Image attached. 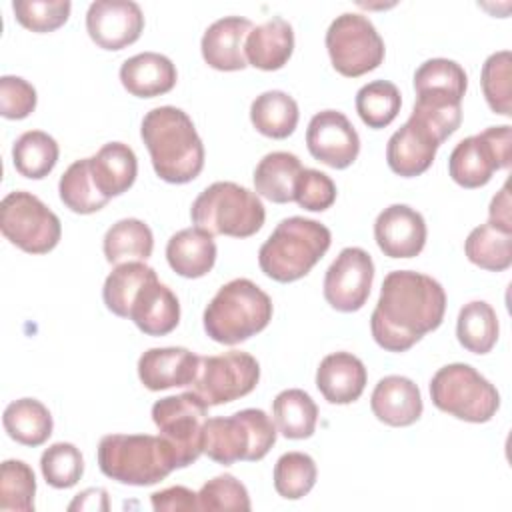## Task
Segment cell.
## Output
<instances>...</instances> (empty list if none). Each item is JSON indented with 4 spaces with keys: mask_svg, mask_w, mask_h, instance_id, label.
<instances>
[{
    "mask_svg": "<svg viewBox=\"0 0 512 512\" xmlns=\"http://www.w3.org/2000/svg\"><path fill=\"white\" fill-rule=\"evenodd\" d=\"M446 312V292L438 280L414 270L388 272L370 316L374 342L388 352H406L434 332Z\"/></svg>",
    "mask_w": 512,
    "mask_h": 512,
    "instance_id": "1",
    "label": "cell"
},
{
    "mask_svg": "<svg viewBox=\"0 0 512 512\" xmlns=\"http://www.w3.org/2000/svg\"><path fill=\"white\" fill-rule=\"evenodd\" d=\"M154 172L170 184H186L204 168V144L192 118L176 106H158L146 112L140 124Z\"/></svg>",
    "mask_w": 512,
    "mask_h": 512,
    "instance_id": "2",
    "label": "cell"
},
{
    "mask_svg": "<svg viewBox=\"0 0 512 512\" xmlns=\"http://www.w3.org/2000/svg\"><path fill=\"white\" fill-rule=\"evenodd\" d=\"M330 230L318 220L290 216L278 222L258 250L260 270L276 282H296L304 278L328 252Z\"/></svg>",
    "mask_w": 512,
    "mask_h": 512,
    "instance_id": "3",
    "label": "cell"
},
{
    "mask_svg": "<svg viewBox=\"0 0 512 512\" xmlns=\"http://www.w3.org/2000/svg\"><path fill=\"white\" fill-rule=\"evenodd\" d=\"M270 296L248 278L226 282L204 310V332L218 344L234 346L258 332L272 320Z\"/></svg>",
    "mask_w": 512,
    "mask_h": 512,
    "instance_id": "4",
    "label": "cell"
},
{
    "mask_svg": "<svg viewBox=\"0 0 512 512\" xmlns=\"http://www.w3.org/2000/svg\"><path fill=\"white\" fill-rule=\"evenodd\" d=\"M98 468L128 486H152L178 468L174 450L158 434H106L98 444Z\"/></svg>",
    "mask_w": 512,
    "mask_h": 512,
    "instance_id": "5",
    "label": "cell"
},
{
    "mask_svg": "<svg viewBox=\"0 0 512 512\" xmlns=\"http://www.w3.org/2000/svg\"><path fill=\"white\" fill-rule=\"evenodd\" d=\"M276 424L260 408H244L232 416L206 418L202 428V454L230 466L234 462L262 460L276 444Z\"/></svg>",
    "mask_w": 512,
    "mask_h": 512,
    "instance_id": "6",
    "label": "cell"
},
{
    "mask_svg": "<svg viewBox=\"0 0 512 512\" xmlns=\"http://www.w3.org/2000/svg\"><path fill=\"white\" fill-rule=\"evenodd\" d=\"M190 218L194 226L212 236L248 238L264 226L266 210L256 192L236 182L220 180L196 196Z\"/></svg>",
    "mask_w": 512,
    "mask_h": 512,
    "instance_id": "7",
    "label": "cell"
},
{
    "mask_svg": "<svg viewBox=\"0 0 512 512\" xmlns=\"http://www.w3.org/2000/svg\"><path fill=\"white\" fill-rule=\"evenodd\" d=\"M432 404L464 422L484 424L500 408L496 386L464 362L442 366L430 380Z\"/></svg>",
    "mask_w": 512,
    "mask_h": 512,
    "instance_id": "8",
    "label": "cell"
},
{
    "mask_svg": "<svg viewBox=\"0 0 512 512\" xmlns=\"http://www.w3.org/2000/svg\"><path fill=\"white\" fill-rule=\"evenodd\" d=\"M326 50L334 70L346 78H358L376 70L384 60V40L368 16L344 12L326 30Z\"/></svg>",
    "mask_w": 512,
    "mask_h": 512,
    "instance_id": "9",
    "label": "cell"
},
{
    "mask_svg": "<svg viewBox=\"0 0 512 512\" xmlns=\"http://www.w3.org/2000/svg\"><path fill=\"white\" fill-rule=\"evenodd\" d=\"M0 230L28 254L54 250L62 236L60 218L32 192L14 190L0 202Z\"/></svg>",
    "mask_w": 512,
    "mask_h": 512,
    "instance_id": "10",
    "label": "cell"
},
{
    "mask_svg": "<svg viewBox=\"0 0 512 512\" xmlns=\"http://www.w3.org/2000/svg\"><path fill=\"white\" fill-rule=\"evenodd\" d=\"M512 160V130L508 124L490 126L460 140L448 158V174L462 188L486 186L496 170Z\"/></svg>",
    "mask_w": 512,
    "mask_h": 512,
    "instance_id": "11",
    "label": "cell"
},
{
    "mask_svg": "<svg viewBox=\"0 0 512 512\" xmlns=\"http://www.w3.org/2000/svg\"><path fill=\"white\" fill-rule=\"evenodd\" d=\"M208 404L190 392L166 396L154 402L152 420L160 436L170 444L178 468H186L202 454V428L208 418Z\"/></svg>",
    "mask_w": 512,
    "mask_h": 512,
    "instance_id": "12",
    "label": "cell"
},
{
    "mask_svg": "<svg viewBox=\"0 0 512 512\" xmlns=\"http://www.w3.org/2000/svg\"><path fill=\"white\" fill-rule=\"evenodd\" d=\"M258 380V360L248 352L230 350L216 356H200L198 374L190 388L208 406H220L250 394Z\"/></svg>",
    "mask_w": 512,
    "mask_h": 512,
    "instance_id": "13",
    "label": "cell"
},
{
    "mask_svg": "<svg viewBox=\"0 0 512 512\" xmlns=\"http://www.w3.org/2000/svg\"><path fill=\"white\" fill-rule=\"evenodd\" d=\"M448 134L428 116L412 110L410 118L390 136L386 144V162L402 178L424 174Z\"/></svg>",
    "mask_w": 512,
    "mask_h": 512,
    "instance_id": "14",
    "label": "cell"
},
{
    "mask_svg": "<svg viewBox=\"0 0 512 512\" xmlns=\"http://www.w3.org/2000/svg\"><path fill=\"white\" fill-rule=\"evenodd\" d=\"M374 282L372 256L358 246L340 250L324 274V298L338 312L360 310Z\"/></svg>",
    "mask_w": 512,
    "mask_h": 512,
    "instance_id": "15",
    "label": "cell"
},
{
    "mask_svg": "<svg viewBox=\"0 0 512 512\" xmlns=\"http://www.w3.org/2000/svg\"><path fill=\"white\" fill-rule=\"evenodd\" d=\"M306 146L314 160L344 170L358 158L360 136L340 110H320L308 122Z\"/></svg>",
    "mask_w": 512,
    "mask_h": 512,
    "instance_id": "16",
    "label": "cell"
},
{
    "mask_svg": "<svg viewBox=\"0 0 512 512\" xmlns=\"http://www.w3.org/2000/svg\"><path fill=\"white\" fill-rule=\"evenodd\" d=\"M86 30L96 46L122 50L140 38L144 14L132 0H96L88 6Z\"/></svg>",
    "mask_w": 512,
    "mask_h": 512,
    "instance_id": "17",
    "label": "cell"
},
{
    "mask_svg": "<svg viewBox=\"0 0 512 512\" xmlns=\"http://www.w3.org/2000/svg\"><path fill=\"white\" fill-rule=\"evenodd\" d=\"M468 88L464 68L448 58H430L414 72L418 106L442 112H462V98Z\"/></svg>",
    "mask_w": 512,
    "mask_h": 512,
    "instance_id": "18",
    "label": "cell"
},
{
    "mask_svg": "<svg viewBox=\"0 0 512 512\" xmlns=\"http://www.w3.org/2000/svg\"><path fill=\"white\" fill-rule=\"evenodd\" d=\"M426 220L408 204L384 208L374 222V240L388 258H414L426 244Z\"/></svg>",
    "mask_w": 512,
    "mask_h": 512,
    "instance_id": "19",
    "label": "cell"
},
{
    "mask_svg": "<svg viewBox=\"0 0 512 512\" xmlns=\"http://www.w3.org/2000/svg\"><path fill=\"white\" fill-rule=\"evenodd\" d=\"M200 356L182 346L150 348L138 358V378L152 392L190 386L198 374Z\"/></svg>",
    "mask_w": 512,
    "mask_h": 512,
    "instance_id": "20",
    "label": "cell"
},
{
    "mask_svg": "<svg viewBox=\"0 0 512 512\" xmlns=\"http://www.w3.org/2000/svg\"><path fill=\"white\" fill-rule=\"evenodd\" d=\"M250 30L252 22L242 16H224L212 22L200 40L204 62L220 72L244 70L248 66L244 42Z\"/></svg>",
    "mask_w": 512,
    "mask_h": 512,
    "instance_id": "21",
    "label": "cell"
},
{
    "mask_svg": "<svg viewBox=\"0 0 512 512\" xmlns=\"http://www.w3.org/2000/svg\"><path fill=\"white\" fill-rule=\"evenodd\" d=\"M370 408L380 422L402 428L420 420L424 404L420 388L410 378L390 374L380 378L374 386Z\"/></svg>",
    "mask_w": 512,
    "mask_h": 512,
    "instance_id": "22",
    "label": "cell"
},
{
    "mask_svg": "<svg viewBox=\"0 0 512 512\" xmlns=\"http://www.w3.org/2000/svg\"><path fill=\"white\" fill-rule=\"evenodd\" d=\"M368 382L364 362L350 352H332L324 356L316 370V388L330 404L356 402Z\"/></svg>",
    "mask_w": 512,
    "mask_h": 512,
    "instance_id": "23",
    "label": "cell"
},
{
    "mask_svg": "<svg viewBox=\"0 0 512 512\" xmlns=\"http://www.w3.org/2000/svg\"><path fill=\"white\" fill-rule=\"evenodd\" d=\"M128 318L148 336H166L180 322V302L176 294L154 276L138 290Z\"/></svg>",
    "mask_w": 512,
    "mask_h": 512,
    "instance_id": "24",
    "label": "cell"
},
{
    "mask_svg": "<svg viewBox=\"0 0 512 512\" xmlns=\"http://www.w3.org/2000/svg\"><path fill=\"white\" fill-rule=\"evenodd\" d=\"M178 80L174 62L158 52H140L120 66L122 86L136 98H156L168 94Z\"/></svg>",
    "mask_w": 512,
    "mask_h": 512,
    "instance_id": "25",
    "label": "cell"
},
{
    "mask_svg": "<svg viewBox=\"0 0 512 512\" xmlns=\"http://www.w3.org/2000/svg\"><path fill=\"white\" fill-rule=\"evenodd\" d=\"M294 52V30L290 22L274 16L252 30L244 42L246 62L258 70H280Z\"/></svg>",
    "mask_w": 512,
    "mask_h": 512,
    "instance_id": "26",
    "label": "cell"
},
{
    "mask_svg": "<svg viewBox=\"0 0 512 512\" xmlns=\"http://www.w3.org/2000/svg\"><path fill=\"white\" fill-rule=\"evenodd\" d=\"M166 260L182 278H202L216 264L214 236L198 226L182 228L166 244Z\"/></svg>",
    "mask_w": 512,
    "mask_h": 512,
    "instance_id": "27",
    "label": "cell"
},
{
    "mask_svg": "<svg viewBox=\"0 0 512 512\" xmlns=\"http://www.w3.org/2000/svg\"><path fill=\"white\" fill-rule=\"evenodd\" d=\"M90 170L98 190L106 198H114L132 188L138 174V158L128 144L108 142L90 156Z\"/></svg>",
    "mask_w": 512,
    "mask_h": 512,
    "instance_id": "28",
    "label": "cell"
},
{
    "mask_svg": "<svg viewBox=\"0 0 512 512\" xmlns=\"http://www.w3.org/2000/svg\"><path fill=\"white\" fill-rule=\"evenodd\" d=\"M300 170L302 162L296 154L284 150L270 152L254 168V190L274 204L292 202Z\"/></svg>",
    "mask_w": 512,
    "mask_h": 512,
    "instance_id": "29",
    "label": "cell"
},
{
    "mask_svg": "<svg viewBox=\"0 0 512 512\" xmlns=\"http://www.w3.org/2000/svg\"><path fill=\"white\" fill-rule=\"evenodd\" d=\"M2 424L6 434L22 446H42L54 430L50 410L36 398H18L4 410Z\"/></svg>",
    "mask_w": 512,
    "mask_h": 512,
    "instance_id": "30",
    "label": "cell"
},
{
    "mask_svg": "<svg viewBox=\"0 0 512 512\" xmlns=\"http://www.w3.org/2000/svg\"><path fill=\"white\" fill-rule=\"evenodd\" d=\"M300 110L296 100L284 90H266L250 104L252 126L268 138L284 140L298 126Z\"/></svg>",
    "mask_w": 512,
    "mask_h": 512,
    "instance_id": "31",
    "label": "cell"
},
{
    "mask_svg": "<svg viewBox=\"0 0 512 512\" xmlns=\"http://www.w3.org/2000/svg\"><path fill=\"white\" fill-rule=\"evenodd\" d=\"M102 250L110 264L146 262L154 250V234L146 222L138 218H122L106 230Z\"/></svg>",
    "mask_w": 512,
    "mask_h": 512,
    "instance_id": "32",
    "label": "cell"
},
{
    "mask_svg": "<svg viewBox=\"0 0 512 512\" xmlns=\"http://www.w3.org/2000/svg\"><path fill=\"white\" fill-rule=\"evenodd\" d=\"M466 258L488 272H504L512 264V230L484 222L464 242Z\"/></svg>",
    "mask_w": 512,
    "mask_h": 512,
    "instance_id": "33",
    "label": "cell"
},
{
    "mask_svg": "<svg viewBox=\"0 0 512 512\" xmlns=\"http://www.w3.org/2000/svg\"><path fill=\"white\" fill-rule=\"evenodd\" d=\"M276 430L288 440L310 438L318 422V406L312 396L300 388L282 390L272 402Z\"/></svg>",
    "mask_w": 512,
    "mask_h": 512,
    "instance_id": "34",
    "label": "cell"
},
{
    "mask_svg": "<svg viewBox=\"0 0 512 512\" xmlns=\"http://www.w3.org/2000/svg\"><path fill=\"white\" fill-rule=\"evenodd\" d=\"M498 316L496 310L484 300L464 304L456 320V336L460 346L472 354H488L498 342Z\"/></svg>",
    "mask_w": 512,
    "mask_h": 512,
    "instance_id": "35",
    "label": "cell"
},
{
    "mask_svg": "<svg viewBox=\"0 0 512 512\" xmlns=\"http://www.w3.org/2000/svg\"><path fill=\"white\" fill-rule=\"evenodd\" d=\"M58 156V142L44 130H28L20 134L12 146L16 172L30 180L46 178L54 170Z\"/></svg>",
    "mask_w": 512,
    "mask_h": 512,
    "instance_id": "36",
    "label": "cell"
},
{
    "mask_svg": "<svg viewBox=\"0 0 512 512\" xmlns=\"http://www.w3.org/2000/svg\"><path fill=\"white\" fill-rule=\"evenodd\" d=\"M154 276L156 270L140 260L116 264V268L106 276L102 288L106 308L120 318H128L138 290Z\"/></svg>",
    "mask_w": 512,
    "mask_h": 512,
    "instance_id": "37",
    "label": "cell"
},
{
    "mask_svg": "<svg viewBox=\"0 0 512 512\" xmlns=\"http://www.w3.org/2000/svg\"><path fill=\"white\" fill-rule=\"evenodd\" d=\"M58 194L64 206L76 214H94L102 210L110 200L98 190L92 178L90 158L74 160L64 170L58 182Z\"/></svg>",
    "mask_w": 512,
    "mask_h": 512,
    "instance_id": "38",
    "label": "cell"
},
{
    "mask_svg": "<svg viewBox=\"0 0 512 512\" xmlns=\"http://www.w3.org/2000/svg\"><path fill=\"white\" fill-rule=\"evenodd\" d=\"M400 106V90L388 80H372L356 92V112L360 120L374 130L392 124L400 112Z\"/></svg>",
    "mask_w": 512,
    "mask_h": 512,
    "instance_id": "39",
    "label": "cell"
},
{
    "mask_svg": "<svg viewBox=\"0 0 512 512\" xmlns=\"http://www.w3.org/2000/svg\"><path fill=\"white\" fill-rule=\"evenodd\" d=\"M274 490L286 500L304 498L316 484L318 468L306 452H286L274 464Z\"/></svg>",
    "mask_w": 512,
    "mask_h": 512,
    "instance_id": "40",
    "label": "cell"
},
{
    "mask_svg": "<svg viewBox=\"0 0 512 512\" xmlns=\"http://www.w3.org/2000/svg\"><path fill=\"white\" fill-rule=\"evenodd\" d=\"M480 84L490 110L494 114L510 118L512 116V54L510 50L494 52L484 60Z\"/></svg>",
    "mask_w": 512,
    "mask_h": 512,
    "instance_id": "41",
    "label": "cell"
},
{
    "mask_svg": "<svg viewBox=\"0 0 512 512\" xmlns=\"http://www.w3.org/2000/svg\"><path fill=\"white\" fill-rule=\"evenodd\" d=\"M36 496L34 470L24 460H4L0 466V510L32 512Z\"/></svg>",
    "mask_w": 512,
    "mask_h": 512,
    "instance_id": "42",
    "label": "cell"
},
{
    "mask_svg": "<svg viewBox=\"0 0 512 512\" xmlns=\"http://www.w3.org/2000/svg\"><path fill=\"white\" fill-rule=\"evenodd\" d=\"M40 470L48 486L56 490L72 488L84 474L82 452L72 442H54L42 452Z\"/></svg>",
    "mask_w": 512,
    "mask_h": 512,
    "instance_id": "43",
    "label": "cell"
},
{
    "mask_svg": "<svg viewBox=\"0 0 512 512\" xmlns=\"http://www.w3.org/2000/svg\"><path fill=\"white\" fill-rule=\"evenodd\" d=\"M12 10L24 28L44 34L66 24L72 4L68 0H14Z\"/></svg>",
    "mask_w": 512,
    "mask_h": 512,
    "instance_id": "44",
    "label": "cell"
},
{
    "mask_svg": "<svg viewBox=\"0 0 512 512\" xmlns=\"http://www.w3.org/2000/svg\"><path fill=\"white\" fill-rule=\"evenodd\" d=\"M246 486L232 474H218L198 492V510H250Z\"/></svg>",
    "mask_w": 512,
    "mask_h": 512,
    "instance_id": "45",
    "label": "cell"
},
{
    "mask_svg": "<svg viewBox=\"0 0 512 512\" xmlns=\"http://www.w3.org/2000/svg\"><path fill=\"white\" fill-rule=\"evenodd\" d=\"M294 202L310 212H324L336 202L334 180L314 168H302L294 184Z\"/></svg>",
    "mask_w": 512,
    "mask_h": 512,
    "instance_id": "46",
    "label": "cell"
},
{
    "mask_svg": "<svg viewBox=\"0 0 512 512\" xmlns=\"http://www.w3.org/2000/svg\"><path fill=\"white\" fill-rule=\"evenodd\" d=\"M36 102V88L28 80L10 74L0 78V114L4 118L22 120L34 112Z\"/></svg>",
    "mask_w": 512,
    "mask_h": 512,
    "instance_id": "47",
    "label": "cell"
},
{
    "mask_svg": "<svg viewBox=\"0 0 512 512\" xmlns=\"http://www.w3.org/2000/svg\"><path fill=\"white\" fill-rule=\"evenodd\" d=\"M152 508L156 512H190V510H198V494L192 492L186 486H170L164 490H158L150 496Z\"/></svg>",
    "mask_w": 512,
    "mask_h": 512,
    "instance_id": "48",
    "label": "cell"
},
{
    "mask_svg": "<svg viewBox=\"0 0 512 512\" xmlns=\"http://www.w3.org/2000/svg\"><path fill=\"white\" fill-rule=\"evenodd\" d=\"M512 202H510V192H508V184H504L500 188V192H496V196L490 202L488 208V222H494L496 226L508 228L512 230Z\"/></svg>",
    "mask_w": 512,
    "mask_h": 512,
    "instance_id": "49",
    "label": "cell"
},
{
    "mask_svg": "<svg viewBox=\"0 0 512 512\" xmlns=\"http://www.w3.org/2000/svg\"><path fill=\"white\" fill-rule=\"evenodd\" d=\"M108 492L104 488H86L84 492L76 494L70 502L68 510H108Z\"/></svg>",
    "mask_w": 512,
    "mask_h": 512,
    "instance_id": "50",
    "label": "cell"
}]
</instances>
